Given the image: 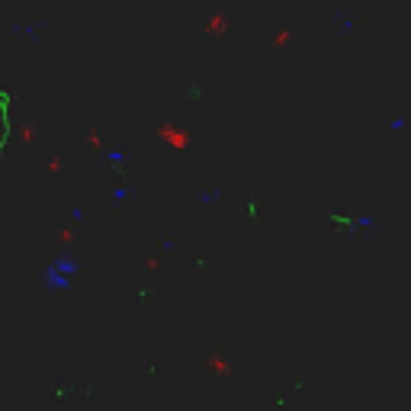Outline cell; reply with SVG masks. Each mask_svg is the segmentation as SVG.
I'll list each match as a JSON object with an SVG mask.
<instances>
[]
</instances>
